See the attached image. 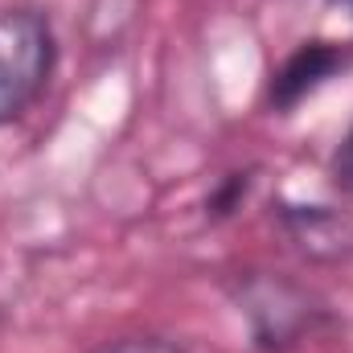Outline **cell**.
Instances as JSON below:
<instances>
[{"mask_svg": "<svg viewBox=\"0 0 353 353\" xmlns=\"http://www.w3.org/2000/svg\"><path fill=\"white\" fill-rule=\"evenodd\" d=\"M58 37L41 8L17 4L0 12V128L21 119L50 83Z\"/></svg>", "mask_w": 353, "mask_h": 353, "instance_id": "obj_1", "label": "cell"}, {"mask_svg": "<svg viewBox=\"0 0 353 353\" xmlns=\"http://www.w3.org/2000/svg\"><path fill=\"white\" fill-rule=\"evenodd\" d=\"M239 304L263 350H283L300 333H312V321L321 312L312 308L308 292H300L288 279H271V275H251L239 292Z\"/></svg>", "mask_w": 353, "mask_h": 353, "instance_id": "obj_2", "label": "cell"}, {"mask_svg": "<svg viewBox=\"0 0 353 353\" xmlns=\"http://www.w3.org/2000/svg\"><path fill=\"white\" fill-rule=\"evenodd\" d=\"M345 62V54L333 41H304L271 79V103L275 107H296L312 87H321L337 66Z\"/></svg>", "mask_w": 353, "mask_h": 353, "instance_id": "obj_3", "label": "cell"}, {"mask_svg": "<svg viewBox=\"0 0 353 353\" xmlns=\"http://www.w3.org/2000/svg\"><path fill=\"white\" fill-rule=\"evenodd\" d=\"M90 353H185L181 345L165 341V337H119V341H107Z\"/></svg>", "mask_w": 353, "mask_h": 353, "instance_id": "obj_4", "label": "cell"}, {"mask_svg": "<svg viewBox=\"0 0 353 353\" xmlns=\"http://www.w3.org/2000/svg\"><path fill=\"white\" fill-rule=\"evenodd\" d=\"M333 185H337L341 193H350V197H353V128L345 132L341 148L333 152Z\"/></svg>", "mask_w": 353, "mask_h": 353, "instance_id": "obj_5", "label": "cell"}, {"mask_svg": "<svg viewBox=\"0 0 353 353\" xmlns=\"http://www.w3.org/2000/svg\"><path fill=\"white\" fill-rule=\"evenodd\" d=\"M341 4H345V8H350V12H353V0H341Z\"/></svg>", "mask_w": 353, "mask_h": 353, "instance_id": "obj_6", "label": "cell"}]
</instances>
